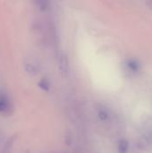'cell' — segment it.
Instances as JSON below:
<instances>
[{"label":"cell","mask_w":152,"mask_h":153,"mask_svg":"<svg viewBox=\"0 0 152 153\" xmlns=\"http://www.w3.org/2000/svg\"><path fill=\"white\" fill-rule=\"evenodd\" d=\"M99 118H100L101 120H103V121H106V120L108 118V116L107 112H105V111H100V112L99 113Z\"/></svg>","instance_id":"obj_3"},{"label":"cell","mask_w":152,"mask_h":153,"mask_svg":"<svg viewBox=\"0 0 152 153\" xmlns=\"http://www.w3.org/2000/svg\"><path fill=\"white\" fill-rule=\"evenodd\" d=\"M128 148H129V145H128V143L126 141H122L120 143H119V146H118V150L121 153H125L128 151Z\"/></svg>","instance_id":"obj_2"},{"label":"cell","mask_w":152,"mask_h":153,"mask_svg":"<svg viewBox=\"0 0 152 153\" xmlns=\"http://www.w3.org/2000/svg\"><path fill=\"white\" fill-rule=\"evenodd\" d=\"M59 70L64 76H66L69 73V62L66 55H61L59 57Z\"/></svg>","instance_id":"obj_1"}]
</instances>
